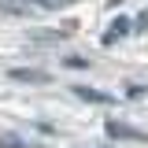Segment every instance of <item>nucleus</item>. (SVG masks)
Here are the masks:
<instances>
[{
    "instance_id": "f257e3e1",
    "label": "nucleus",
    "mask_w": 148,
    "mask_h": 148,
    "mask_svg": "<svg viewBox=\"0 0 148 148\" xmlns=\"http://www.w3.org/2000/svg\"><path fill=\"white\" fill-rule=\"evenodd\" d=\"M108 133H111V137H130V141H141V137H145V133H137V130L122 126V122H108Z\"/></svg>"
},
{
    "instance_id": "f03ea898",
    "label": "nucleus",
    "mask_w": 148,
    "mask_h": 148,
    "mask_svg": "<svg viewBox=\"0 0 148 148\" xmlns=\"http://www.w3.org/2000/svg\"><path fill=\"white\" fill-rule=\"evenodd\" d=\"M74 89H78V96H82V100H96V104H108L111 96H104V92H92V89H85V85H74Z\"/></svg>"
},
{
    "instance_id": "7ed1b4c3",
    "label": "nucleus",
    "mask_w": 148,
    "mask_h": 148,
    "mask_svg": "<svg viewBox=\"0 0 148 148\" xmlns=\"http://www.w3.org/2000/svg\"><path fill=\"white\" fill-rule=\"evenodd\" d=\"M0 148H30L22 137H15V133H0Z\"/></svg>"
},
{
    "instance_id": "20e7f679",
    "label": "nucleus",
    "mask_w": 148,
    "mask_h": 148,
    "mask_svg": "<svg viewBox=\"0 0 148 148\" xmlns=\"http://www.w3.org/2000/svg\"><path fill=\"white\" fill-rule=\"evenodd\" d=\"M18 82H48V74L45 71H15Z\"/></svg>"
},
{
    "instance_id": "39448f33",
    "label": "nucleus",
    "mask_w": 148,
    "mask_h": 148,
    "mask_svg": "<svg viewBox=\"0 0 148 148\" xmlns=\"http://www.w3.org/2000/svg\"><path fill=\"white\" fill-rule=\"evenodd\" d=\"M111 30H115V34H119V37H122V34H130V26H126V22H122V18H119V22H115ZM115 34H111V37H115ZM111 37H108V41H111Z\"/></svg>"
}]
</instances>
